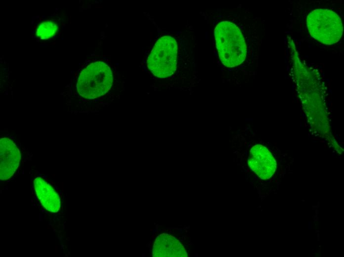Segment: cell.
I'll return each mask as SVG.
<instances>
[{"instance_id":"obj_1","label":"cell","mask_w":344,"mask_h":257,"mask_svg":"<svg viewBox=\"0 0 344 257\" xmlns=\"http://www.w3.org/2000/svg\"><path fill=\"white\" fill-rule=\"evenodd\" d=\"M288 42L292 78L308 122L319 136H332L324 85L320 75L302 61L293 41L289 39Z\"/></svg>"},{"instance_id":"obj_2","label":"cell","mask_w":344,"mask_h":257,"mask_svg":"<svg viewBox=\"0 0 344 257\" xmlns=\"http://www.w3.org/2000/svg\"><path fill=\"white\" fill-rule=\"evenodd\" d=\"M218 56L222 63L229 68L241 64L247 54V46L240 29L233 23L222 21L215 29Z\"/></svg>"},{"instance_id":"obj_3","label":"cell","mask_w":344,"mask_h":257,"mask_svg":"<svg viewBox=\"0 0 344 257\" xmlns=\"http://www.w3.org/2000/svg\"><path fill=\"white\" fill-rule=\"evenodd\" d=\"M113 74L110 67L102 61L92 62L80 73L76 89L80 96L92 100L105 95L113 84Z\"/></svg>"},{"instance_id":"obj_4","label":"cell","mask_w":344,"mask_h":257,"mask_svg":"<svg viewBox=\"0 0 344 257\" xmlns=\"http://www.w3.org/2000/svg\"><path fill=\"white\" fill-rule=\"evenodd\" d=\"M307 26L310 35L322 43L331 45L341 38L343 27L339 15L326 9L312 11L307 17Z\"/></svg>"},{"instance_id":"obj_5","label":"cell","mask_w":344,"mask_h":257,"mask_svg":"<svg viewBox=\"0 0 344 257\" xmlns=\"http://www.w3.org/2000/svg\"><path fill=\"white\" fill-rule=\"evenodd\" d=\"M177 46L174 38L164 36L155 43L147 59L151 73L159 78L172 75L176 69Z\"/></svg>"},{"instance_id":"obj_6","label":"cell","mask_w":344,"mask_h":257,"mask_svg":"<svg viewBox=\"0 0 344 257\" xmlns=\"http://www.w3.org/2000/svg\"><path fill=\"white\" fill-rule=\"evenodd\" d=\"M248 165L261 179H269L276 169V161L268 149L261 144L253 146L248 158Z\"/></svg>"},{"instance_id":"obj_7","label":"cell","mask_w":344,"mask_h":257,"mask_svg":"<svg viewBox=\"0 0 344 257\" xmlns=\"http://www.w3.org/2000/svg\"><path fill=\"white\" fill-rule=\"evenodd\" d=\"M0 179L6 180L14 174L19 167L21 153L16 144L9 137L0 139Z\"/></svg>"},{"instance_id":"obj_8","label":"cell","mask_w":344,"mask_h":257,"mask_svg":"<svg viewBox=\"0 0 344 257\" xmlns=\"http://www.w3.org/2000/svg\"><path fill=\"white\" fill-rule=\"evenodd\" d=\"M153 256L159 257H185L187 255L182 245L175 238L163 233L156 239Z\"/></svg>"},{"instance_id":"obj_9","label":"cell","mask_w":344,"mask_h":257,"mask_svg":"<svg viewBox=\"0 0 344 257\" xmlns=\"http://www.w3.org/2000/svg\"><path fill=\"white\" fill-rule=\"evenodd\" d=\"M35 190L43 207L47 211L57 212L60 208V200L53 188L41 177L34 180Z\"/></svg>"},{"instance_id":"obj_10","label":"cell","mask_w":344,"mask_h":257,"mask_svg":"<svg viewBox=\"0 0 344 257\" xmlns=\"http://www.w3.org/2000/svg\"><path fill=\"white\" fill-rule=\"evenodd\" d=\"M58 26L52 21H46L41 23L36 31V35L41 39L46 40L53 37L56 33Z\"/></svg>"}]
</instances>
